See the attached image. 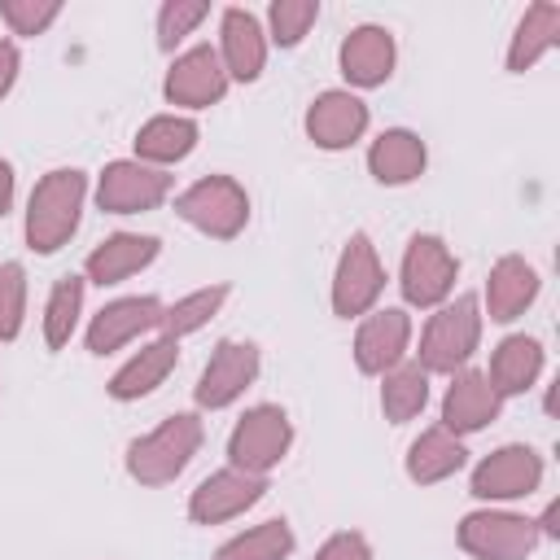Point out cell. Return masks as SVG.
Instances as JSON below:
<instances>
[{"instance_id":"13","label":"cell","mask_w":560,"mask_h":560,"mask_svg":"<svg viewBox=\"0 0 560 560\" xmlns=\"http://www.w3.org/2000/svg\"><path fill=\"white\" fill-rule=\"evenodd\" d=\"M542 459L529 446H499L472 468V494L477 499H521L538 490Z\"/></svg>"},{"instance_id":"29","label":"cell","mask_w":560,"mask_h":560,"mask_svg":"<svg viewBox=\"0 0 560 560\" xmlns=\"http://www.w3.org/2000/svg\"><path fill=\"white\" fill-rule=\"evenodd\" d=\"M293 551V529L284 521H262L245 534H236L232 542H223L214 551V560H284Z\"/></svg>"},{"instance_id":"4","label":"cell","mask_w":560,"mask_h":560,"mask_svg":"<svg viewBox=\"0 0 560 560\" xmlns=\"http://www.w3.org/2000/svg\"><path fill=\"white\" fill-rule=\"evenodd\" d=\"M175 210L197 232H206L214 241H232L249 219V197L232 175H206L175 197Z\"/></svg>"},{"instance_id":"28","label":"cell","mask_w":560,"mask_h":560,"mask_svg":"<svg viewBox=\"0 0 560 560\" xmlns=\"http://www.w3.org/2000/svg\"><path fill=\"white\" fill-rule=\"evenodd\" d=\"M429 402V372L420 363H398L385 372V385H381V411L385 420L394 424H407L424 411Z\"/></svg>"},{"instance_id":"36","label":"cell","mask_w":560,"mask_h":560,"mask_svg":"<svg viewBox=\"0 0 560 560\" xmlns=\"http://www.w3.org/2000/svg\"><path fill=\"white\" fill-rule=\"evenodd\" d=\"M315 560H372V547H368L363 534L346 529V534H332V538L315 551Z\"/></svg>"},{"instance_id":"8","label":"cell","mask_w":560,"mask_h":560,"mask_svg":"<svg viewBox=\"0 0 560 560\" xmlns=\"http://www.w3.org/2000/svg\"><path fill=\"white\" fill-rule=\"evenodd\" d=\"M381 289H385L381 258H376L368 232H354V236L346 241L341 258H337V271H332V311H337L341 319L363 315V311L376 306Z\"/></svg>"},{"instance_id":"23","label":"cell","mask_w":560,"mask_h":560,"mask_svg":"<svg viewBox=\"0 0 560 560\" xmlns=\"http://www.w3.org/2000/svg\"><path fill=\"white\" fill-rule=\"evenodd\" d=\"M424 140L416 136V131H407V127H389V131H381L376 140H372V149H368V171H372V179L376 184H389V188H398V184H411L420 171H424Z\"/></svg>"},{"instance_id":"25","label":"cell","mask_w":560,"mask_h":560,"mask_svg":"<svg viewBox=\"0 0 560 560\" xmlns=\"http://www.w3.org/2000/svg\"><path fill=\"white\" fill-rule=\"evenodd\" d=\"M538 372H542V346H538L534 337L516 332V337L499 341V350L490 354L486 381L494 385L499 398H508V394H525V389L538 381Z\"/></svg>"},{"instance_id":"15","label":"cell","mask_w":560,"mask_h":560,"mask_svg":"<svg viewBox=\"0 0 560 560\" xmlns=\"http://www.w3.org/2000/svg\"><path fill=\"white\" fill-rule=\"evenodd\" d=\"M407 341H411V319H407V311L385 306V311L368 315V319L359 324V332H354V363H359V372L385 376L389 368L402 363Z\"/></svg>"},{"instance_id":"21","label":"cell","mask_w":560,"mask_h":560,"mask_svg":"<svg viewBox=\"0 0 560 560\" xmlns=\"http://www.w3.org/2000/svg\"><path fill=\"white\" fill-rule=\"evenodd\" d=\"M175 363H179V341H175V337H158V341H149L140 354H131V359L114 372V381H109L105 389H109V398H118V402L144 398V394H153V389L171 376Z\"/></svg>"},{"instance_id":"20","label":"cell","mask_w":560,"mask_h":560,"mask_svg":"<svg viewBox=\"0 0 560 560\" xmlns=\"http://www.w3.org/2000/svg\"><path fill=\"white\" fill-rule=\"evenodd\" d=\"M534 298H538V271L525 258L508 254V258H499L490 267V276H486V311H490L494 324H512L516 315H525V306Z\"/></svg>"},{"instance_id":"10","label":"cell","mask_w":560,"mask_h":560,"mask_svg":"<svg viewBox=\"0 0 560 560\" xmlns=\"http://www.w3.org/2000/svg\"><path fill=\"white\" fill-rule=\"evenodd\" d=\"M166 101L171 105H184V109H206L214 101H223L228 92V70L219 61V52L210 44H197L188 52H179L166 70V83H162Z\"/></svg>"},{"instance_id":"38","label":"cell","mask_w":560,"mask_h":560,"mask_svg":"<svg viewBox=\"0 0 560 560\" xmlns=\"http://www.w3.org/2000/svg\"><path fill=\"white\" fill-rule=\"evenodd\" d=\"M13 206V166L0 158V214H9Z\"/></svg>"},{"instance_id":"27","label":"cell","mask_w":560,"mask_h":560,"mask_svg":"<svg viewBox=\"0 0 560 560\" xmlns=\"http://www.w3.org/2000/svg\"><path fill=\"white\" fill-rule=\"evenodd\" d=\"M556 44H560V4H534V9H525V18L516 22V35L508 44V70L512 74H525Z\"/></svg>"},{"instance_id":"3","label":"cell","mask_w":560,"mask_h":560,"mask_svg":"<svg viewBox=\"0 0 560 560\" xmlns=\"http://www.w3.org/2000/svg\"><path fill=\"white\" fill-rule=\"evenodd\" d=\"M481 341V311L472 293H459L455 302L438 306L420 332V368L424 372H459Z\"/></svg>"},{"instance_id":"35","label":"cell","mask_w":560,"mask_h":560,"mask_svg":"<svg viewBox=\"0 0 560 560\" xmlns=\"http://www.w3.org/2000/svg\"><path fill=\"white\" fill-rule=\"evenodd\" d=\"M57 13V0H0V18L13 26V35H39Z\"/></svg>"},{"instance_id":"32","label":"cell","mask_w":560,"mask_h":560,"mask_svg":"<svg viewBox=\"0 0 560 560\" xmlns=\"http://www.w3.org/2000/svg\"><path fill=\"white\" fill-rule=\"evenodd\" d=\"M26 315V271L22 262H0V341H13L22 332Z\"/></svg>"},{"instance_id":"24","label":"cell","mask_w":560,"mask_h":560,"mask_svg":"<svg viewBox=\"0 0 560 560\" xmlns=\"http://www.w3.org/2000/svg\"><path fill=\"white\" fill-rule=\"evenodd\" d=\"M197 144V122L184 114H158L136 131V162L144 166H171L179 158H188Z\"/></svg>"},{"instance_id":"18","label":"cell","mask_w":560,"mask_h":560,"mask_svg":"<svg viewBox=\"0 0 560 560\" xmlns=\"http://www.w3.org/2000/svg\"><path fill=\"white\" fill-rule=\"evenodd\" d=\"M341 74L354 88H376L394 74V35L385 26H354L341 39Z\"/></svg>"},{"instance_id":"33","label":"cell","mask_w":560,"mask_h":560,"mask_svg":"<svg viewBox=\"0 0 560 560\" xmlns=\"http://www.w3.org/2000/svg\"><path fill=\"white\" fill-rule=\"evenodd\" d=\"M315 18H319V4H315V0H276L271 13H267L271 39H276L280 48H293V44L311 31Z\"/></svg>"},{"instance_id":"2","label":"cell","mask_w":560,"mask_h":560,"mask_svg":"<svg viewBox=\"0 0 560 560\" xmlns=\"http://www.w3.org/2000/svg\"><path fill=\"white\" fill-rule=\"evenodd\" d=\"M197 446H201V420L192 411L166 416L153 433H144L127 446V472L140 486H166L188 468Z\"/></svg>"},{"instance_id":"16","label":"cell","mask_w":560,"mask_h":560,"mask_svg":"<svg viewBox=\"0 0 560 560\" xmlns=\"http://www.w3.org/2000/svg\"><path fill=\"white\" fill-rule=\"evenodd\" d=\"M368 131V105L354 92H319L306 109V136L319 149H350Z\"/></svg>"},{"instance_id":"9","label":"cell","mask_w":560,"mask_h":560,"mask_svg":"<svg viewBox=\"0 0 560 560\" xmlns=\"http://www.w3.org/2000/svg\"><path fill=\"white\" fill-rule=\"evenodd\" d=\"M171 192V175L144 162H109L96 179V206L105 214H140L162 206Z\"/></svg>"},{"instance_id":"1","label":"cell","mask_w":560,"mask_h":560,"mask_svg":"<svg viewBox=\"0 0 560 560\" xmlns=\"http://www.w3.org/2000/svg\"><path fill=\"white\" fill-rule=\"evenodd\" d=\"M83 197H88V175L83 171H74V166L48 171L31 188V201H26V245L35 254L61 249L79 228Z\"/></svg>"},{"instance_id":"30","label":"cell","mask_w":560,"mask_h":560,"mask_svg":"<svg viewBox=\"0 0 560 560\" xmlns=\"http://www.w3.org/2000/svg\"><path fill=\"white\" fill-rule=\"evenodd\" d=\"M79 311H83V280L79 276H61L48 293V306H44V341L48 350H61L79 324Z\"/></svg>"},{"instance_id":"34","label":"cell","mask_w":560,"mask_h":560,"mask_svg":"<svg viewBox=\"0 0 560 560\" xmlns=\"http://www.w3.org/2000/svg\"><path fill=\"white\" fill-rule=\"evenodd\" d=\"M206 13H210L206 0H166L162 13H158V44H162V48H175Z\"/></svg>"},{"instance_id":"6","label":"cell","mask_w":560,"mask_h":560,"mask_svg":"<svg viewBox=\"0 0 560 560\" xmlns=\"http://www.w3.org/2000/svg\"><path fill=\"white\" fill-rule=\"evenodd\" d=\"M538 538V525L516 512H468L459 521V547L477 560H525Z\"/></svg>"},{"instance_id":"37","label":"cell","mask_w":560,"mask_h":560,"mask_svg":"<svg viewBox=\"0 0 560 560\" xmlns=\"http://www.w3.org/2000/svg\"><path fill=\"white\" fill-rule=\"evenodd\" d=\"M13 79H18V48L9 39H0V96L13 88Z\"/></svg>"},{"instance_id":"17","label":"cell","mask_w":560,"mask_h":560,"mask_svg":"<svg viewBox=\"0 0 560 560\" xmlns=\"http://www.w3.org/2000/svg\"><path fill=\"white\" fill-rule=\"evenodd\" d=\"M499 394H494V385L486 381V372H472V368H459L455 372V381H451V389H446V398H442V429L446 433H477V429H486L494 416H499Z\"/></svg>"},{"instance_id":"26","label":"cell","mask_w":560,"mask_h":560,"mask_svg":"<svg viewBox=\"0 0 560 560\" xmlns=\"http://www.w3.org/2000/svg\"><path fill=\"white\" fill-rule=\"evenodd\" d=\"M464 459H468L464 442L438 424V429H424V433L407 446V477L420 481V486H433V481H446L451 472H459Z\"/></svg>"},{"instance_id":"11","label":"cell","mask_w":560,"mask_h":560,"mask_svg":"<svg viewBox=\"0 0 560 560\" xmlns=\"http://www.w3.org/2000/svg\"><path fill=\"white\" fill-rule=\"evenodd\" d=\"M258 376V346L254 341H219L210 363L201 368V381H197V407H228L236 402Z\"/></svg>"},{"instance_id":"14","label":"cell","mask_w":560,"mask_h":560,"mask_svg":"<svg viewBox=\"0 0 560 560\" xmlns=\"http://www.w3.org/2000/svg\"><path fill=\"white\" fill-rule=\"evenodd\" d=\"M162 302L158 298H118L109 306H101L88 324V350L92 354H114L118 346L136 341L149 328H162Z\"/></svg>"},{"instance_id":"7","label":"cell","mask_w":560,"mask_h":560,"mask_svg":"<svg viewBox=\"0 0 560 560\" xmlns=\"http://www.w3.org/2000/svg\"><path fill=\"white\" fill-rule=\"evenodd\" d=\"M455 276H459V262L455 254L446 249L442 236H411L407 241V254H402V298L411 306H442L455 289Z\"/></svg>"},{"instance_id":"12","label":"cell","mask_w":560,"mask_h":560,"mask_svg":"<svg viewBox=\"0 0 560 560\" xmlns=\"http://www.w3.org/2000/svg\"><path fill=\"white\" fill-rule=\"evenodd\" d=\"M262 490H267L262 477L241 472V468H219V472H210V477L192 490V499H188V516H192L197 525L232 521V516H241L245 508H254V503L262 499Z\"/></svg>"},{"instance_id":"22","label":"cell","mask_w":560,"mask_h":560,"mask_svg":"<svg viewBox=\"0 0 560 560\" xmlns=\"http://www.w3.org/2000/svg\"><path fill=\"white\" fill-rule=\"evenodd\" d=\"M219 61L228 70V79H241V83H254L262 74V61H267V39H262V26L249 9H228L223 13V48H219Z\"/></svg>"},{"instance_id":"31","label":"cell","mask_w":560,"mask_h":560,"mask_svg":"<svg viewBox=\"0 0 560 560\" xmlns=\"http://www.w3.org/2000/svg\"><path fill=\"white\" fill-rule=\"evenodd\" d=\"M223 298H228V284H210V289H197V293L171 302V306L162 311V328H166V337L179 341L184 332H197V328L223 306Z\"/></svg>"},{"instance_id":"19","label":"cell","mask_w":560,"mask_h":560,"mask_svg":"<svg viewBox=\"0 0 560 560\" xmlns=\"http://www.w3.org/2000/svg\"><path fill=\"white\" fill-rule=\"evenodd\" d=\"M158 249H162V241H158V236L118 232V236L101 241V245L88 254L83 271H88V280H92V284H101V289H105V284H118V280L136 276L140 267H149V262L158 258Z\"/></svg>"},{"instance_id":"5","label":"cell","mask_w":560,"mask_h":560,"mask_svg":"<svg viewBox=\"0 0 560 560\" xmlns=\"http://www.w3.org/2000/svg\"><path fill=\"white\" fill-rule=\"evenodd\" d=\"M289 442H293L289 416H284L280 407L262 402V407H249V411L236 420V429H232V438H228V459H232V468L262 477L267 468H276V464L284 459Z\"/></svg>"}]
</instances>
